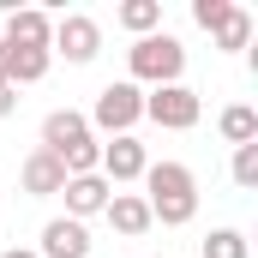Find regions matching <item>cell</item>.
I'll list each match as a JSON object with an SVG mask.
<instances>
[{
	"label": "cell",
	"instance_id": "6da1fadb",
	"mask_svg": "<svg viewBox=\"0 0 258 258\" xmlns=\"http://www.w3.org/2000/svg\"><path fill=\"white\" fill-rule=\"evenodd\" d=\"M144 204H150V222L186 228L198 216V174L186 162H150L144 168Z\"/></svg>",
	"mask_w": 258,
	"mask_h": 258
},
{
	"label": "cell",
	"instance_id": "7a4b0ae2",
	"mask_svg": "<svg viewBox=\"0 0 258 258\" xmlns=\"http://www.w3.org/2000/svg\"><path fill=\"white\" fill-rule=\"evenodd\" d=\"M126 72L132 84L144 90H156V84H180V72H186V42L180 36H168V30H150V36H138L126 48Z\"/></svg>",
	"mask_w": 258,
	"mask_h": 258
},
{
	"label": "cell",
	"instance_id": "3957f363",
	"mask_svg": "<svg viewBox=\"0 0 258 258\" xmlns=\"http://www.w3.org/2000/svg\"><path fill=\"white\" fill-rule=\"evenodd\" d=\"M84 120H90V132H108V138H126V132L138 126V120H144V90H138L132 78H114V84H102Z\"/></svg>",
	"mask_w": 258,
	"mask_h": 258
},
{
	"label": "cell",
	"instance_id": "277c9868",
	"mask_svg": "<svg viewBox=\"0 0 258 258\" xmlns=\"http://www.w3.org/2000/svg\"><path fill=\"white\" fill-rule=\"evenodd\" d=\"M144 120H156L162 132H192L204 120V96L192 84H156L144 90Z\"/></svg>",
	"mask_w": 258,
	"mask_h": 258
},
{
	"label": "cell",
	"instance_id": "5b68a950",
	"mask_svg": "<svg viewBox=\"0 0 258 258\" xmlns=\"http://www.w3.org/2000/svg\"><path fill=\"white\" fill-rule=\"evenodd\" d=\"M48 54H66L72 66H90L102 54V24L90 18V12H66L54 18V42H48Z\"/></svg>",
	"mask_w": 258,
	"mask_h": 258
},
{
	"label": "cell",
	"instance_id": "8992f818",
	"mask_svg": "<svg viewBox=\"0 0 258 258\" xmlns=\"http://www.w3.org/2000/svg\"><path fill=\"white\" fill-rule=\"evenodd\" d=\"M144 168H150V150H144L132 132L102 144V162H96V174H102L108 186H132V180H144Z\"/></svg>",
	"mask_w": 258,
	"mask_h": 258
},
{
	"label": "cell",
	"instance_id": "52a82bcc",
	"mask_svg": "<svg viewBox=\"0 0 258 258\" xmlns=\"http://www.w3.org/2000/svg\"><path fill=\"white\" fill-rule=\"evenodd\" d=\"M90 228L72 222V216H48L42 222V240H36V258H90Z\"/></svg>",
	"mask_w": 258,
	"mask_h": 258
},
{
	"label": "cell",
	"instance_id": "ba28073f",
	"mask_svg": "<svg viewBox=\"0 0 258 258\" xmlns=\"http://www.w3.org/2000/svg\"><path fill=\"white\" fill-rule=\"evenodd\" d=\"M60 198H66V216H72V222H90V216H102V210H108L114 186H108L102 174H72V180L60 186Z\"/></svg>",
	"mask_w": 258,
	"mask_h": 258
},
{
	"label": "cell",
	"instance_id": "9c48e42d",
	"mask_svg": "<svg viewBox=\"0 0 258 258\" xmlns=\"http://www.w3.org/2000/svg\"><path fill=\"white\" fill-rule=\"evenodd\" d=\"M0 42H12V48H48L54 42V18L42 6H6V36Z\"/></svg>",
	"mask_w": 258,
	"mask_h": 258
},
{
	"label": "cell",
	"instance_id": "30bf717a",
	"mask_svg": "<svg viewBox=\"0 0 258 258\" xmlns=\"http://www.w3.org/2000/svg\"><path fill=\"white\" fill-rule=\"evenodd\" d=\"M18 180H24V192L30 198H60V186H66V168H60V156H48L42 144L18 162Z\"/></svg>",
	"mask_w": 258,
	"mask_h": 258
},
{
	"label": "cell",
	"instance_id": "8fae6325",
	"mask_svg": "<svg viewBox=\"0 0 258 258\" xmlns=\"http://www.w3.org/2000/svg\"><path fill=\"white\" fill-rule=\"evenodd\" d=\"M102 216H108V228H114V234H126V240H138V234H150V228H156V222H150L144 192H114Z\"/></svg>",
	"mask_w": 258,
	"mask_h": 258
},
{
	"label": "cell",
	"instance_id": "7c38bea8",
	"mask_svg": "<svg viewBox=\"0 0 258 258\" xmlns=\"http://www.w3.org/2000/svg\"><path fill=\"white\" fill-rule=\"evenodd\" d=\"M216 132L240 150V144H258V108H246V102H228L222 114H216Z\"/></svg>",
	"mask_w": 258,
	"mask_h": 258
},
{
	"label": "cell",
	"instance_id": "4fadbf2b",
	"mask_svg": "<svg viewBox=\"0 0 258 258\" xmlns=\"http://www.w3.org/2000/svg\"><path fill=\"white\" fill-rule=\"evenodd\" d=\"M114 18H120V30H132V36H150V30H162V0H120Z\"/></svg>",
	"mask_w": 258,
	"mask_h": 258
},
{
	"label": "cell",
	"instance_id": "5bb4252c",
	"mask_svg": "<svg viewBox=\"0 0 258 258\" xmlns=\"http://www.w3.org/2000/svg\"><path fill=\"white\" fill-rule=\"evenodd\" d=\"M210 36H216V48H222V54L246 48V42H252V12H246V6H234V12H228L216 30H210Z\"/></svg>",
	"mask_w": 258,
	"mask_h": 258
},
{
	"label": "cell",
	"instance_id": "9a60e30c",
	"mask_svg": "<svg viewBox=\"0 0 258 258\" xmlns=\"http://www.w3.org/2000/svg\"><path fill=\"white\" fill-rule=\"evenodd\" d=\"M198 258H252V246H246V234H240V228H210Z\"/></svg>",
	"mask_w": 258,
	"mask_h": 258
},
{
	"label": "cell",
	"instance_id": "2e32d148",
	"mask_svg": "<svg viewBox=\"0 0 258 258\" xmlns=\"http://www.w3.org/2000/svg\"><path fill=\"white\" fill-rule=\"evenodd\" d=\"M234 186H240V192L258 186V144H240V150H234Z\"/></svg>",
	"mask_w": 258,
	"mask_h": 258
},
{
	"label": "cell",
	"instance_id": "e0dca14e",
	"mask_svg": "<svg viewBox=\"0 0 258 258\" xmlns=\"http://www.w3.org/2000/svg\"><path fill=\"white\" fill-rule=\"evenodd\" d=\"M228 12H234V0H192V24L198 30H216Z\"/></svg>",
	"mask_w": 258,
	"mask_h": 258
},
{
	"label": "cell",
	"instance_id": "ac0fdd59",
	"mask_svg": "<svg viewBox=\"0 0 258 258\" xmlns=\"http://www.w3.org/2000/svg\"><path fill=\"white\" fill-rule=\"evenodd\" d=\"M6 114H18V90H12V84H0V120H6Z\"/></svg>",
	"mask_w": 258,
	"mask_h": 258
},
{
	"label": "cell",
	"instance_id": "d6986e66",
	"mask_svg": "<svg viewBox=\"0 0 258 258\" xmlns=\"http://www.w3.org/2000/svg\"><path fill=\"white\" fill-rule=\"evenodd\" d=\"M0 258H36V246H6Z\"/></svg>",
	"mask_w": 258,
	"mask_h": 258
}]
</instances>
